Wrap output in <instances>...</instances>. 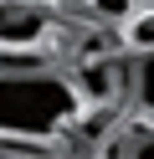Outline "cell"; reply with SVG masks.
<instances>
[{
    "label": "cell",
    "instance_id": "1",
    "mask_svg": "<svg viewBox=\"0 0 154 159\" xmlns=\"http://www.w3.org/2000/svg\"><path fill=\"white\" fill-rule=\"evenodd\" d=\"M82 123V98L62 72H0V139L10 149H46Z\"/></svg>",
    "mask_w": 154,
    "mask_h": 159
},
{
    "label": "cell",
    "instance_id": "2",
    "mask_svg": "<svg viewBox=\"0 0 154 159\" xmlns=\"http://www.w3.org/2000/svg\"><path fill=\"white\" fill-rule=\"evenodd\" d=\"M72 87H77L82 108L98 103V108H123L128 103V87H133V62L128 57H92V62H82L77 72H72Z\"/></svg>",
    "mask_w": 154,
    "mask_h": 159
},
{
    "label": "cell",
    "instance_id": "3",
    "mask_svg": "<svg viewBox=\"0 0 154 159\" xmlns=\"http://www.w3.org/2000/svg\"><path fill=\"white\" fill-rule=\"evenodd\" d=\"M51 36V16L41 5H10L0 11V52H41Z\"/></svg>",
    "mask_w": 154,
    "mask_h": 159
},
{
    "label": "cell",
    "instance_id": "4",
    "mask_svg": "<svg viewBox=\"0 0 154 159\" xmlns=\"http://www.w3.org/2000/svg\"><path fill=\"white\" fill-rule=\"evenodd\" d=\"M128 103H133V108H139V113L154 123V52L133 62V87H128Z\"/></svg>",
    "mask_w": 154,
    "mask_h": 159
},
{
    "label": "cell",
    "instance_id": "5",
    "mask_svg": "<svg viewBox=\"0 0 154 159\" xmlns=\"http://www.w3.org/2000/svg\"><path fill=\"white\" fill-rule=\"evenodd\" d=\"M118 149H123V159H154V123H128Z\"/></svg>",
    "mask_w": 154,
    "mask_h": 159
},
{
    "label": "cell",
    "instance_id": "6",
    "mask_svg": "<svg viewBox=\"0 0 154 159\" xmlns=\"http://www.w3.org/2000/svg\"><path fill=\"white\" fill-rule=\"evenodd\" d=\"M87 11L98 16L103 26H128L139 16V0H87Z\"/></svg>",
    "mask_w": 154,
    "mask_h": 159
},
{
    "label": "cell",
    "instance_id": "7",
    "mask_svg": "<svg viewBox=\"0 0 154 159\" xmlns=\"http://www.w3.org/2000/svg\"><path fill=\"white\" fill-rule=\"evenodd\" d=\"M123 46H128V52H139V57H149V52H154V11H144V16H133V21H128Z\"/></svg>",
    "mask_w": 154,
    "mask_h": 159
},
{
    "label": "cell",
    "instance_id": "8",
    "mask_svg": "<svg viewBox=\"0 0 154 159\" xmlns=\"http://www.w3.org/2000/svg\"><path fill=\"white\" fill-rule=\"evenodd\" d=\"M0 159H51V154H46V149H5Z\"/></svg>",
    "mask_w": 154,
    "mask_h": 159
}]
</instances>
